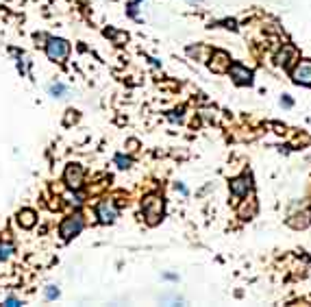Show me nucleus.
<instances>
[{"label":"nucleus","mask_w":311,"mask_h":307,"mask_svg":"<svg viewBox=\"0 0 311 307\" xmlns=\"http://www.w3.org/2000/svg\"><path fill=\"white\" fill-rule=\"evenodd\" d=\"M11 253H13V246L11 244H3V246H0V260H9V257H11Z\"/></svg>","instance_id":"obj_13"},{"label":"nucleus","mask_w":311,"mask_h":307,"mask_svg":"<svg viewBox=\"0 0 311 307\" xmlns=\"http://www.w3.org/2000/svg\"><path fill=\"white\" fill-rule=\"evenodd\" d=\"M46 55H48V59L50 61L63 63L65 59H68V55H70V44L65 42V39H61V37H50L48 39V44H46Z\"/></svg>","instance_id":"obj_3"},{"label":"nucleus","mask_w":311,"mask_h":307,"mask_svg":"<svg viewBox=\"0 0 311 307\" xmlns=\"http://www.w3.org/2000/svg\"><path fill=\"white\" fill-rule=\"evenodd\" d=\"M116 164H118L120 168H128V166H131V159L124 157V155H118V157H116Z\"/></svg>","instance_id":"obj_15"},{"label":"nucleus","mask_w":311,"mask_h":307,"mask_svg":"<svg viewBox=\"0 0 311 307\" xmlns=\"http://www.w3.org/2000/svg\"><path fill=\"white\" fill-rule=\"evenodd\" d=\"M250 190H252V179H250V174L237 176V179L231 181V192H233V196H237V198L246 196Z\"/></svg>","instance_id":"obj_6"},{"label":"nucleus","mask_w":311,"mask_h":307,"mask_svg":"<svg viewBox=\"0 0 311 307\" xmlns=\"http://www.w3.org/2000/svg\"><path fill=\"white\" fill-rule=\"evenodd\" d=\"M48 92H50V96H55V98H61V96L68 94V87H65L63 83H53L50 87H48Z\"/></svg>","instance_id":"obj_12"},{"label":"nucleus","mask_w":311,"mask_h":307,"mask_svg":"<svg viewBox=\"0 0 311 307\" xmlns=\"http://www.w3.org/2000/svg\"><path fill=\"white\" fill-rule=\"evenodd\" d=\"M163 209H166V205H163V198L157 196V194H150V196H146L142 200V212H144V218H146V222H148L150 227H154V224L161 222Z\"/></svg>","instance_id":"obj_1"},{"label":"nucleus","mask_w":311,"mask_h":307,"mask_svg":"<svg viewBox=\"0 0 311 307\" xmlns=\"http://www.w3.org/2000/svg\"><path fill=\"white\" fill-rule=\"evenodd\" d=\"M85 227V220H83V216L81 214H72L68 218H63V222L59 224V236L61 240H72V238H76L81 231H83Z\"/></svg>","instance_id":"obj_2"},{"label":"nucleus","mask_w":311,"mask_h":307,"mask_svg":"<svg viewBox=\"0 0 311 307\" xmlns=\"http://www.w3.org/2000/svg\"><path fill=\"white\" fill-rule=\"evenodd\" d=\"M290 57H292V59H296V57H298V53H296V48H294V46H288V44H285V46H283V50L279 53V57H276V61H279L281 66H290Z\"/></svg>","instance_id":"obj_11"},{"label":"nucleus","mask_w":311,"mask_h":307,"mask_svg":"<svg viewBox=\"0 0 311 307\" xmlns=\"http://www.w3.org/2000/svg\"><path fill=\"white\" fill-rule=\"evenodd\" d=\"M63 183L68 190H81L85 183V170L81 164H68L63 170Z\"/></svg>","instance_id":"obj_4"},{"label":"nucleus","mask_w":311,"mask_h":307,"mask_svg":"<svg viewBox=\"0 0 311 307\" xmlns=\"http://www.w3.org/2000/svg\"><path fill=\"white\" fill-rule=\"evenodd\" d=\"M57 296H59V290H57L55 286H48L46 288V298H48V301H55Z\"/></svg>","instance_id":"obj_14"},{"label":"nucleus","mask_w":311,"mask_h":307,"mask_svg":"<svg viewBox=\"0 0 311 307\" xmlns=\"http://www.w3.org/2000/svg\"><path fill=\"white\" fill-rule=\"evenodd\" d=\"M96 218L102 224H111L118 218V207L113 200H102V203L96 205Z\"/></svg>","instance_id":"obj_5"},{"label":"nucleus","mask_w":311,"mask_h":307,"mask_svg":"<svg viewBox=\"0 0 311 307\" xmlns=\"http://www.w3.org/2000/svg\"><path fill=\"white\" fill-rule=\"evenodd\" d=\"M281 105H283V107H292V100H290V98H283Z\"/></svg>","instance_id":"obj_17"},{"label":"nucleus","mask_w":311,"mask_h":307,"mask_svg":"<svg viewBox=\"0 0 311 307\" xmlns=\"http://www.w3.org/2000/svg\"><path fill=\"white\" fill-rule=\"evenodd\" d=\"M18 224L22 229H33L37 224V214L33 209H22L18 214Z\"/></svg>","instance_id":"obj_10"},{"label":"nucleus","mask_w":311,"mask_h":307,"mask_svg":"<svg viewBox=\"0 0 311 307\" xmlns=\"http://www.w3.org/2000/svg\"><path fill=\"white\" fill-rule=\"evenodd\" d=\"M5 305H9V307H18V305H24L22 301H18V298H7Z\"/></svg>","instance_id":"obj_16"},{"label":"nucleus","mask_w":311,"mask_h":307,"mask_svg":"<svg viewBox=\"0 0 311 307\" xmlns=\"http://www.w3.org/2000/svg\"><path fill=\"white\" fill-rule=\"evenodd\" d=\"M228 72H231V76L235 79L237 85H250L252 83V72L248 68H244L242 63H233V66H228Z\"/></svg>","instance_id":"obj_7"},{"label":"nucleus","mask_w":311,"mask_h":307,"mask_svg":"<svg viewBox=\"0 0 311 307\" xmlns=\"http://www.w3.org/2000/svg\"><path fill=\"white\" fill-rule=\"evenodd\" d=\"M292 79L300 85H311V61H300L292 72Z\"/></svg>","instance_id":"obj_8"},{"label":"nucleus","mask_w":311,"mask_h":307,"mask_svg":"<svg viewBox=\"0 0 311 307\" xmlns=\"http://www.w3.org/2000/svg\"><path fill=\"white\" fill-rule=\"evenodd\" d=\"M228 66H231V57H228L224 50H216L214 57H211V61H209V68L214 72H226Z\"/></svg>","instance_id":"obj_9"}]
</instances>
